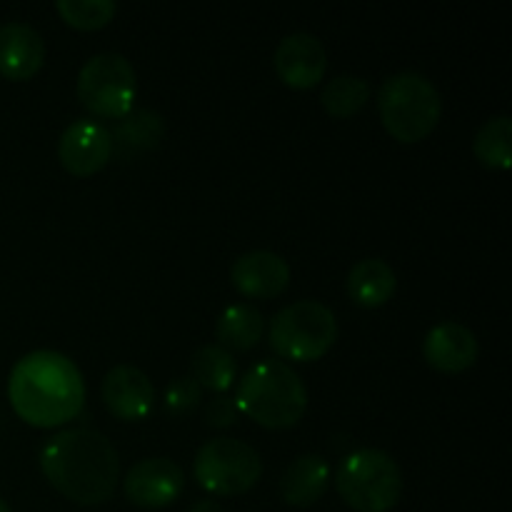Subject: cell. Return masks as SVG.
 <instances>
[{
    "instance_id": "cell-16",
    "label": "cell",
    "mask_w": 512,
    "mask_h": 512,
    "mask_svg": "<svg viewBox=\"0 0 512 512\" xmlns=\"http://www.w3.org/2000/svg\"><path fill=\"white\" fill-rule=\"evenodd\" d=\"M328 485V460L318 453H305L298 455V458L285 468L283 478H280V493H283L285 503L298 505V508H308V505L318 503V500L323 498Z\"/></svg>"
},
{
    "instance_id": "cell-15",
    "label": "cell",
    "mask_w": 512,
    "mask_h": 512,
    "mask_svg": "<svg viewBox=\"0 0 512 512\" xmlns=\"http://www.w3.org/2000/svg\"><path fill=\"white\" fill-rule=\"evenodd\" d=\"M45 60V40L38 30L23 20L0 25V75L25 80L40 70Z\"/></svg>"
},
{
    "instance_id": "cell-3",
    "label": "cell",
    "mask_w": 512,
    "mask_h": 512,
    "mask_svg": "<svg viewBox=\"0 0 512 512\" xmlns=\"http://www.w3.org/2000/svg\"><path fill=\"white\" fill-rule=\"evenodd\" d=\"M233 400L240 413L265 428H290L308 408V388L293 365L265 358L245 370Z\"/></svg>"
},
{
    "instance_id": "cell-17",
    "label": "cell",
    "mask_w": 512,
    "mask_h": 512,
    "mask_svg": "<svg viewBox=\"0 0 512 512\" xmlns=\"http://www.w3.org/2000/svg\"><path fill=\"white\" fill-rule=\"evenodd\" d=\"M163 135V115L158 110L140 108L118 118V125L110 133V140H113V153H118L123 160H130L135 155L145 153V150L155 148L163 140Z\"/></svg>"
},
{
    "instance_id": "cell-10",
    "label": "cell",
    "mask_w": 512,
    "mask_h": 512,
    "mask_svg": "<svg viewBox=\"0 0 512 512\" xmlns=\"http://www.w3.org/2000/svg\"><path fill=\"white\" fill-rule=\"evenodd\" d=\"M113 155L110 130L93 118H78L58 140V158L73 175H93Z\"/></svg>"
},
{
    "instance_id": "cell-24",
    "label": "cell",
    "mask_w": 512,
    "mask_h": 512,
    "mask_svg": "<svg viewBox=\"0 0 512 512\" xmlns=\"http://www.w3.org/2000/svg\"><path fill=\"white\" fill-rule=\"evenodd\" d=\"M203 400V388L193 380V375H180L170 380L165 388V410L173 415H185Z\"/></svg>"
},
{
    "instance_id": "cell-20",
    "label": "cell",
    "mask_w": 512,
    "mask_h": 512,
    "mask_svg": "<svg viewBox=\"0 0 512 512\" xmlns=\"http://www.w3.org/2000/svg\"><path fill=\"white\" fill-rule=\"evenodd\" d=\"M193 368V380L200 388H210L215 393H225L233 385L238 365H235L230 350H225L218 343H205L190 358Z\"/></svg>"
},
{
    "instance_id": "cell-11",
    "label": "cell",
    "mask_w": 512,
    "mask_h": 512,
    "mask_svg": "<svg viewBox=\"0 0 512 512\" xmlns=\"http://www.w3.org/2000/svg\"><path fill=\"white\" fill-rule=\"evenodd\" d=\"M273 63L285 85L313 88L315 83L323 80L325 68H328V53H325V45L320 43L318 35L298 30V33H288L280 40Z\"/></svg>"
},
{
    "instance_id": "cell-23",
    "label": "cell",
    "mask_w": 512,
    "mask_h": 512,
    "mask_svg": "<svg viewBox=\"0 0 512 512\" xmlns=\"http://www.w3.org/2000/svg\"><path fill=\"white\" fill-rule=\"evenodd\" d=\"M115 0H58V13L73 28L95 30L103 28L115 15Z\"/></svg>"
},
{
    "instance_id": "cell-4",
    "label": "cell",
    "mask_w": 512,
    "mask_h": 512,
    "mask_svg": "<svg viewBox=\"0 0 512 512\" xmlns=\"http://www.w3.org/2000/svg\"><path fill=\"white\" fill-rule=\"evenodd\" d=\"M378 110L395 140L418 143L438 125L443 100L428 75L418 70H398L380 85Z\"/></svg>"
},
{
    "instance_id": "cell-26",
    "label": "cell",
    "mask_w": 512,
    "mask_h": 512,
    "mask_svg": "<svg viewBox=\"0 0 512 512\" xmlns=\"http://www.w3.org/2000/svg\"><path fill=\"white\" fill-rule=\"evenodd\" d=\"M190 512H225L223 505L215 503V500H200V503H195Z\"/></svg>"
},
{
    "instance_id": "cell-13",
    "label": "cell",
    "mask_w": 512,
    "mask_h": 512,
    "mask_svg": "<svg viewBox=\"0 0 512 512\" xmlns=\"http://www.w3.org/2000/svg\"><path fill=\"white\" fill-rule=\"evenodd\" d=\"M230 280L248 298H273L290 283V265L273 250H250L230 268Z\"/></svg>"
},
{
    "instance_id": "cell-19",
    "label": "cell",
    "mask_w": 512,
    "mask_h": 512,
    "mask_svg": "<svg viewBox=\"0 0 512 512\" xmlns=\"http://www.w3.org/2000/svg\"><path fill=\"white\" fill-rule=\"evenodd\" d=\"M263 328V313L255 305L235 303L228 305L215 320V338L225 350H250L258 345Z\"/></svg>"
},
{
    "instance_id": "cell-22",
    "label": "cell",
    "mask_w": 512,
    "mask_h": 512,
    "mask_svg": "<svg viewBox=\"0 0 512 512\" xmlns=\"http://www.w3.org/2000/svg\"><path fill=\"white\" fill-rule=\"evenodd\" d=\"M370 100V83L360 75H335L320 93V103L335 118H350Z\"/></svg>"
},
{
    "instance_id": "cell-2",
    "label": "cell",
    "mask_w": 512,
    "mask_h": 512,
    "mask_svg": "<svg viewBox=\"0 0 512 512\" xmlns=\"http://www.w3.org/2000/svg\"><path fill=\"white\" fill-rule=\"evenodd\" d=\"M8 398L25 423L53 428L83 410L85 380L68 355L58 350H33L10 370Z\"/></svg>"
},
{
    "instance_id": "cell-6",
    "label": "cell",
    "mask_w": 512,
    "mask_h": 512,
    "mask_svg": "<svg viewBox=\"0 0 512 512\" xmlns=\"http://www.w3.org/2000/svg\"><path fill=\"white\" fill-rule=\"evenodd\" d=\"M338 338V320L335 313L320 300H298L270 320L268 340L270 348L280 358L295 360V363H308L318 360L333 348Z\"/></svg>"
},
{
    "instance_id": "cell-7",
    "label": "cell",
    "mask_w": 512,
    "mask_h": 512,
    "mask_svg": "<svg viewBox=\"0 0 512 512\" xmlns=\"http://www.w3.org/2000/svg\"><path fill=\"white\" fill-rule=\"evenodd\" d=\"M263 473V460L253 445L235 438H213L195 453L193 475L200 488L215 495L248 493Z\"/></svg>"
},
{
    "instance_id": "cell-8",
    "label": "cell",
    "mask_w": 512,
    "mask_h": 512,
    "mask_svg": "<svg viewBox=\"0 0 512 512\" xmlns=\"http://www.w3.org/2000/svg\"><path fill=\"white\" fill-rule=\"evenodd\" d=\"M78 98L90 113L100 118H123L133 110L135 90V70L125 55L105 50L95 53L83 63L78 73Z\"/></svg>"
},
{
    "instance_id": "cell-21",
    "label": "cell",
    "mask_w": 512,
    "mask_h": 512,
    "mask_svg": "<svg viewBox=\"0 0 512 512\" xmlns=\"http://www.w3.org/2000/svg\"><path fill=\"white\" fill-rule=\"evenodd\" d=\"M473 153L485 168H508L512 158V118L493 115L478 128L473 140Z\"/></svg>"
},
{
    "instance_id": "cell-25",
    "label": "cell",
    "mask_w": 512,
    "mask_h": 512,
    "mask_svg": "<svg viewBox=\"0 0 512 512\" xmlns=\"http://www.w3.org/2000/svg\"><path fill=\"white\" fill-rule=\"evenodd\" d=\"M238 415V405H235V400L225 393L215 395V398L205 405V420H208V425H213V428H228V425H233L235 420H238Z\"/></svg>"
},
{
    "instance_id": "cell-1",
    "label": "cell",
    "mask_w": 512,
    "mask_h": 512,
    "mask_svg": "<svg viewBox=\"0 0 512 512\" xmlns=\"http://www.w3.org/2000/svg\"><path fill=\"white\" fill-rule=\"evenodd\" d=\"M40 468L55 490L78 505L105 503L120 478L118 450L93 428L60 430L45 440Z\"/></svg>"
},
{
    "instance_id": "cell-12",
    "label": "cell",
    "mask_w": 512,
    "mask_h": 512,
    "mask_svg": "<svg viewBox=\"0 0 512 512\" xmlns=\"http://www.w3.org/2000/svg\"><path fill=\"white\" fill-rule=\"evenodd\" d=\"M105 405L120 420H143L155 405V388L148 375L135 365H115L100 385Z\"/></svg>"
},
{
    "instance_id": "cell-5",
    "label": "cell",
    "mask_w": 512,
    "mask_h": 512,
    "mask_svg": "<svg viewBox=\"0 0 512 512\" xmlns=\"http://www.w3.org/2000/svg\"><path fill=\"white\" fill-rule=\"evenodd\" d=\"M340 498L358 512H388L403 493V473L390 453L380 448H358L340 460L335 470Z\"/></svg>"
},
{
    "instance_id": "cell-9",
    "label": "cell",
    "mask_w": 512,
    "mask_h": 512,
    "mask_svg": "<svg viewBox=\"0 0 512 512\" xmlns=\"http://www.w3.org/2000/svg\"><path fill=\"white\" fill-rule=\"evenodd\" d=\"M185 475L175 460L145 458L125 473L123 488L130 503L140 508H165L183 493Z\"/></svg>"
},
{
    "instance_id": "cell-27",
    "label": "cell",
    "mask_w": 512,
    "mask_h": 512,
    "mask_svg": "<svg viewBox=\"0 0 512 512\" xmlns=\"http://www.w3.org/2000/svg\"><path fill=\"white\" fill-rule=\"evenodd\" d=\"M0 512H13V510H10V505H8V503H5V500H3V498H0Z\"/></svg>"
},
{
    "instance_id": "cell-18",
    "label": "cell",
    "mask_w": 512,
    "mask_h": 512,
    "mask_svg": "<svg viewBox=\"0 0 512 512\" xmlns=\"http://www.w3.org/2000/svg\"><path fill=\"white\" fill-rule=\"evenodd\" d=\"M395 270L380 258H363L350 268L348 295L363 308H378L395 293Z\"/></svg>"
},
{
    "instance_id": "cell-14",
    "label": "cell",
    "mask_w": 512,
    "mask_h": 512,
    "mask_svg": "<svg viewBox=\"0 0 512 512\" xmlns=\"http://www.w3.org/2000/svg\"><path fill=\"white\" fill-rule=\"evenodd\" d=\"M423 353L435 370L460 373L478 358V338L468 325L458 320H443L428 330L423 340Z\"/></svg>"
}]
</instances>
